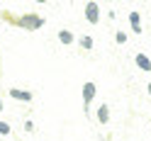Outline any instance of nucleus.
<instances>
[{
  "label": "nucleus",
  "instance_id": "nucleus-9",
  "mask_svg": "<svg viewBox=\"0 0 151 141\" xmlns=\"http://www.w3.org/2000/svg\"><path fill=\"white\" fill-rule=\"evenodd\" d=\"M78 42H81V46H83V49H88V51L93 49V37H88V34H86V37H81Z\"/></svg>",
  "mask_w": 151,
  "mask_h": 141
},
{
  "label": "nucleus",
  "instance_id": "nucleus-3",
  "mask_svg": "<svg viewBox=\"0 0 151 141\" xmlns=\"http://www.w3.org/2000/svg\"><path fill=\"white\" fill-rule=\"evenodd\" d=\"M86 20L90 24H98L100 22V7H98V3H93V0L86 5Z\"/></svg>",
  "mask_w": 151,
  "mask_h": 141
},
{
  "label": "nucleus",
  "instance_id": "nucleus-10",
  "mask_svg": "<svg viewBox=\"0 0 151 141\" xmlns=\"http://www.w3.org/2000/svg\"><path fill=\"white\" fill-rule=\"evenodd\" d=\"M0 134H3V136L10 134V124H7V122H0Z\"/></svg>",
  "mask_w": 151,
  "mask_h": 141
},
{
  "label": "nucleus",
  "instance_id": "nucleus-4",
  "mask_svg": "<svg viewBox=\"0 0 151 141\" xmlns=\"http://www.w3.org/2000/svg\"><path fill=\"white\" fill-rule=\"evenodd\" d=\"M10 97L12 100H20V102H32V92L29 90H20V88H10Z\"/></svg>",
  "mask_w": 151,
  "mask_h": 141
},
{
  "label": "nucleus",
  "instance_id": "nucleus-13",
  "mask_svg": "<svg viewBox=\"0 0 151 141\" xmlns=\"http://www.w3.org/2000/svg\"><path fill=\"white\" fill-rule=\"evenodd\" d=\"M3 107H5V105H3V97H0V112H3Z\"/></svg>",
  "mask_w": 151,
  "mask_h": 141
},
{
  "label": "nucleus",
  "instance_id": "nucleus-5",
  "mask_svg": "<svg viewBox=\"0 0 151 141\" xmlns=\"http://www.w3.org/2000/svg\"><path fill=\"white\" fill-rule=\"evenodd\" d=\"M134 63L139 66L141 71H151V59H149L146 54H137V56H134Z\"/></svg>",
  "mask_w": 151,
  "mask_h": 141
},
{
  "label": "nucleus",
  "instance_id": "nucleus-6",
  "mask_svg": "<svg viewBox=\"0 0 151 141\" xmlns=\"http://www.w3.org/2000/svg\"><path fill=\"white\" fill-rule=\"evenodd\" d=\"M98 122H100V124H107V122H110V107H107V102L98 107Z\"/></svg>",
  "mask_w": 151,
  "mask_h": 141
},
{
  "label": "nucleus",
  "instance_id": "nucleus-14",
  "mask_svg": "<svg viewBox=\"0 0 151 141\" xmlns=\"http://www.w3.org/2000/svg\"><path fill=\"white\" fill-rule=\"evenodd\" d=\"M146 90H149V95H151V83H149V85H146Z\"/></svg>",
  "mask_w": 151,
  "mask_h": 141
},
{
  "label": "nucleus",
  "instance_id": "nucleus-2",
  "mask_svg": "<svg viewBox=\"0 0 151 141\" xmlns=\"http://www.w3.org/2000/svg\"><path fill=\"white\" fill-rule=\"evenodd\" d=\"M95 92H98V88H95V83H93V80L83 83V105H86V110H88L90 102L95 100Z\"/></svg>",
  "mask_w": 151,
  "mask_h": 141
},
{
  "label": "nucleus",
  "instance_id": "nucleus-1",
  "mask_svg": "<svg viewBox=\"0 0 151 141\" xmlns=\"http://www.w3.org/2000/svg\"><path fill=\"white\" fill-rule=\"evenodd\" d=\"M17 27H22V29H39V27L44 24V20L39 15H34V12H29V15H20V17H15L12 20Z\"/></svg>",
  "mask_w": 151,
  "mask_h": 141
},
{
  "label": "nucleus",
  "instance_id": "nucleus-12",
  "mask_svg": "<svg viewBox=\"0 0 151 141\" xmlns=\"http://www.w3.org/2000/svg\"><path fill=\"white\" fill-rule=\"evenodd\" d=\"M24 129H27V131H34V122L27 119V122H24Z\"/></svg>",
  "mask_w": 151,
  "mask_h": 141
},
{
  "label": "nucleus",
  "instance_id": "nucleus-7",
  "mask_svg": "<svg viewBox=\"0 0 151 141\" xmlns=\"http://www.w3.org/2000/svg\"><path fill=\"white\" fill-rule=\"evenodd\" d=\"M129 24H132V32L141 34V24H139V12H129Z\"/></svg>",
  "mask_w": 151,
  "mask_h": 141
},
{
  "label": "nucleus",
  "instance_id": "nucleus-11",
  "mask_svg": "<svg viewBox=\"0 0 151 141\" xmlns=\"http://www.w3.org/2000/svg\"><path fill=\"white\" fill-rule=\"evenodd\" d=\"M115 42H117V44H124V42H127V34H124V32H117V34H115Z\"/></svg>",
  "mask_w": 151,
  "mask_h": 141
},
{
  "label": "nucleus",
  "instance_id": "nucleus-8",
  "mask_svg": "<svg viewBox=\"0 0 151 141\" xmlns=\"http://www.w3.org/2000/svg\"><path fill=\"white\" fill-rule=\"evenodd\" d=\"M59 42H61V44H73L76 37H73L68 29H61V32H59Z\"/></svg>",
  "mask_w": 151,
  "mask_h": 141
}]
</instances>
